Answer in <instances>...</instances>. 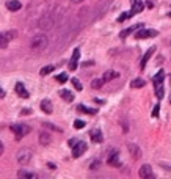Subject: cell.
Masks as SVG:
<instances>
[{"label": "cell", "mask_w": 171, "mask_h": 179, "mask_svg": "<svg viewBox=\"0 0 171 179\" xmlns=\"http://www.w3.org/2000/svg\"><path fill=\"white\" fill-rule=\"evenodd\" d=\"M47 46H49V38H47L46 35H43V33H41V35H36L32 39V49L36 50V52L44 50Z\"/></svg>", "instance_id": "6da1fadb"}, {"label": "cell", "mask_w": 171, "mask_h": 179, "mask_svg": "<svg viewBox=\"0 0 171 179\" xmlns=\"http://www.w3.org/2000/svg\"><path fill=\"white\" fill-rule=\"evenodd\" d=\"M11 132L16 135V140H20V138H24L25 135H28L30 134V126H27V124H13L11 127Z\"/></svg>", "instance_id": "7a4b0ae2"}, {"label": "cell", "mask_w": 171, "mask_h": 179, "mask_svg": "<svg viewBox=\"0 0 171 179\" xmlns=\"http://www.w3.org/2000/svg\"><path fill=\"white\" fill-rule=\"evenodd\" d=\"M32 160V149L24 148L17 153V162L19 165H28V162Z\"/></svg>", "instance_id": "3957f363"}, {"label": "cell", "mask_w": 171, "mask_h": 179, "mask_svg": "<svg viewBox=\"0 0 171 179\" xmlns=\"http://www.w3.org/2000/svg\"><path fill=\"white\" fill-rule=\"evenodd\" d=\"M38 27L39 29H43V30H47V29H52L53 27V19H52V16H49V14H46V16H41L39 19H38Z\"/></svg>", "instance_id": "277c9868"}, {"label": "cell", "mask_w": 171, "mask_h": 179, "mask_svg": "<svg viewBox=\"0 0 171 179\" xmlns=\"http://www.w3.org/2000/svg\"><path fill=\"white\" fill-rule=\"evenodd\" d=\"M152 36H157V32L151 30V29H140L135 33L136 39H145V38H152Z\"/></svg>", "instance_id": "5b68a950"}, {"label": "cell", "mask_w": 171, "mask_h": 179, "mask_svg": "<svg viewBox=\"0 0 171 179\" xmlns=\"http://www.w3.org/2000/svg\"><path fill=\"white\" fill-rule=\"evenodd\" d=\"M107 163L110 165V167H115V168H119V167H121V162H119V154H118V151H116V149H113L112 153H110Z\"/></svg>", "instance_id": "8992f818"}, {"label": "cell", "mask_w": 171, "mask_h": 179, "mask_svg": "<svg viewBox=\"0 0 171 179\" xmlns=\"http://www.w3.org/2000/svg\"><path fill=\"white\" fill-rule=\"evenodd\" d=\"M85 151H86V143L85 141H79L76 146H72V157L74 159H79Z\"/></svg>", "instance_id": "52a82bcc"}, {"label": "cell", "mask_w": 171, "mask_h": 179, "mask_svg": "<svg viewBox=\"0 0 171 179\" xmlns=\"http://www.w3.org/2000/svg\"><path fill=\"white\" fill-rule=\"evenodd\" d=\"M138 176L143 177V179L155 177V174L152 173V168L149 167V165H143V167H140V170H138Z\"/></svg>", "instance_id": "ba28073f"}, {"label": "cell", "mask_w": 171, "mask_h": 179, "mask_svg": "<svg viewBox=\"0 0 171 179\" xmlns=\"http://www.w3.org/2000/svg\"><path fill=\"white\" fill-rule=\"evenodd\" d=\"M127 149H129V153H130V156L134 157V159H140V157H141V149L136 146L135 143H129Z\"/></svg>", "instance_id": "9c48e42d"}, {"label": "cell", "mask_w": 171, "mask_h": 179, "mask_svg": "<svg viewBox=\"0 0 171 179\" xmlns=\"http://www.w3.org/2000/svg\"><path fill=\"white\" fill-rule=\"evenodd\" d=\"M140 29H143V24H138V25H132V27H129V29H126V30H122L121 33H119V38H127L130 33H134V32H138Z\"/></svg>", "instance_id": "30bf717a"}, {"label": "cell", "mask_w": 171, "mask_h": 179, "mask_svg": "<svg viewBox=\"0 0 171 179\" xmlns=\"http://www.w3.org/2000/svg\"><path fill=\"white\" fill-rule=\"evenodd\" d=\"M154 52H155V46H152L151 49H149L145 55H143V58H141V61H140V68H141V69H145V68H146L148 61H149V58L152 57V53H154Z\"/></svg>", "instance_id": "8fae6325"}, {"label": "cell", "mask_w": 171, "mask_h": 179, "mask_svg": "<svg viewBox=\"0 0 171 179\" xmlns=\"http://www.w3.org/2000/svg\"><path fill=\"white\" fill-rule=\"evenodd\" d=\"M90 138H91V141H94V143H102V140H104V135H102V132L99 129H93V130H90Z\"/></svg>", "instance_id": "7c38bea8"}, {"label": "cell", "mask_w": 171, "mask_h": 179, "mask_svg": "<svg viewBox=\"0 0 171 179\" xmlns=\"http://www.w3.org/2000/svg\"><path fill=\"white\" fill-rule=\"evenodd\" d=\"M16 93H17V96H20V98H24V99H27L30 96L28 91H27V88L20 83V82H19V83H16Z\"/></svg>", "instance_id": "4fadbf2b"}, {"label": "cell", "mask_w": 171, "mask_h": 179, "mask_svg": "<svg viewBox=\"0 0 171 179\" xmlns=\"http://www.w3.org/2000/svg\"><path fill=\"white\" fill-rule=\"evenodd\" d=\"M118 77H119V72H116V71H113V69L105 71L104 75H102V79H104L105 82H112L113 79H118Z\"/></svg>", "instance_id": "5bb4252c"}, {"label": "cell", "mask_w": 171, "mask_h": 179, "mask_svg": "<svg viewBox=\"0 0 171 179\" xmlns=\"http://www.w3.org/2000/svg\"><path fill=\"white\" fill-rule=\"evenodd\" d=\"M41 108H43V112L47 113V115H50L53 112V107H52V102L49 99H44L43 102H41Z\"/></svg>", "instance_id": "9a60e30c"}, {"label": "cell", "mask_w": 171, "mask_h": 179, "mask_svg": "<svg viewBox=\"0 0 171 179\" xmlns=\"http://www.w3.org/2000/svg\"><path fill=\"white\" fill-rule=\"evenodd\" d=\"M60 98L64 99L66 102H72L74 101V94L69 91V90H61V91H60Z\"/></svg>", "instance_id": "2e32d148"}, {"label": "cell", "mask_w": 171, "mask_h": 179, "mask_svg": "<svg viewBox=\"0 0 171 179\" xmlns=\"http://www.w3.org/2000/svg\"><path fill=\"white\" fill-rule=\"evenodd\" d=\"M17 177L19 179H36V174L30 173V171H25V170H20L17 171Z\"/></svg>", "instance_id": "e0dca14e"}, {"label": "cell", "mask_w": 171, "mask_h": 179, "mask_svg": "<svg viewBox=\"0 0 171 179\" xmlns=\"http://www.w3.org/2000/svg\"><path fill=\"white\" fill-rule=\"evenodd\" d=\"M6 8H8L10 11H19L20 8H22V3L17 2V0H11V2L6 3Z\"/></svg>", "instance_id": "ac0fdd59"}, {"label": "cell", "mask_w": 171, "mask_h": 179, "mask_svg": "<svg viewBox=\"0 0 171 179\" xmlns=\"http://www.w3.org/2000/svg\"><path fill=\"white\" fill-rule=\"evenodd\" d=\"M143 8H145V5H143L141 0H132V11L134 13H141Z\"/></svg>", "instance_id": "d6986e66"}, {"label": "cell", "mask_w": 171, "mask_h": 179, "mask_svg": "<svg viewBox=\"0 0 171 179\" xmlns=\"http://www.w3.org/2000/svg\"><path fill=\"white\" fill-rule=\"evenodd\" d=\"M77 110H79V112H82V113H88V115H96V113H98V110H96V108H90V107L82 105V104L77 107Z\"/></svg>", "instance_id": "ffe728a7"}, {"label": "cell", "mask_w": 171, "mask_h": 179, "mask_svg": "<svg viewBox=\"0 0 171 179\" xmlns=\"http://www.w3.org/2000/svg\"><path fill=\"white\" fill-rule=\"evenodd\" d=\"M39 143L43 144V146H47V144L50 143V137H49V134L41 132V134H39Z\"/></svg>", "instance_id": "44dd1931"}, {"label": "cell", "mask_w": 171, "mask_h": 179, "mask_svg": "<svg viewBox=\"0 0 171 179\" xmlns=\"http://www.w3.org/2000/svg\"><path fill=\"white\" fill-rule=\"evenodd\" d=\"M163 77H165V72H163V69L162 71H159L155 75H154V79H152V82H154V85H159V83H163Z\"/></svg>", "instance_id": "7402d4cb"}, {"label": "cell", "mask_w": 171, "mask_h": 179, "mask_svg": "<svg viewBox=\"0 0 171 179\" xmlns=\"http://www.w3.org/2000/svg\"><path fill=\"white\" fill-rule=\"evenodd\" d=\"M104 83H105L104 79H93V80H91V86H93L94 90L102 88V85H104Z\"/></svg>", "instance_id": "603a6c76"}, {"label": "cell", "mask_w": 171, "mask_h": 179, "mask_svg": "<svg viewBox=\"0 0 171 179\" xmlns=\"http://www.w3.org/2000/svg\"><path fill=\"white\" fill-rule=\"evenodd\" d=\"M145 85H146V82L143 80V79H135V80L130 82V86L132 88H143Z\"/></svg>", "instance_id": "cb8c5ba5"}, {"label": "cell", "mask_w": 171, "mask_h": 179, "mask_svg": "<svg viewBox=\"0 0 171 179\" xmlns=\"http://www.w3.org/2000/svg\"><path fill=\"white\" fill-rule=\"evenodd\" d=\"M135 14V13L134 11H124V13H122V14L118 17V22H124V20H127V19H130L132 16Z\"/></svg>", "instance_id": "d4e9b609"}, {"label": "cell", "mask_w": 171, "mask_h": 179, "mask_svg": "<svg viewBox=\"0 0 171 179\" xmlns=\"http://www.w3.org/2000/svg\"><path fill=\"white\" fill-rule=\"evenodd\" d=\"M155 86V96L159 99L163 98V94H165V90H163V83H159V85H154Z\"/></svg>", "instance_id": "484cf974"}, {"label": "cell", "mask_w": 171, "mask_h": 179, "mask_svg": "<svg viewBox=\"0 0 171 179\" xmlns=\"http://www.w3.org/2000/svg\"><path fill=\"white\" fill-rule=\"evenodd\" d=\"M2 35H3L6 39H8V41H13V39H14V38L17 36V32H14V30H10V32H3Z\"/></svg>", "instance_id": "4316f807"}, {"label": "cell", "mask_w": 171, "mask_h": 179, "mask_svg": "<svg viewBox=\"0 0 171 179\" xmlns=\"http://www.w3.org/2000/svg\"><path fill=\"white\" fill-rule=\"evenodd\" d=\"M53 69H55V66H52V65H47V66H44L43 69L39 71V74H41V75H47V74H50Z\"/></svg>", "instance_id": "83f0119b"}, {"label": "cell", "mask_w": 171, "mask_h": 179, "mask_svg": "<svg viewBox=\"0 0 171 179\" xmlns=\"http://www.w3.org/2000/svg\"><path fill=\"white\" fill-rule=\"evenodd\" d=\"M57 82H60V83H64V82H68V74H64V72H61V74H58L57 75Z\"/></svg>", "instance_id": "f1b7e54d"}, {"label": "cell", "mask_w": 171, "mask_h": 179, "mask_svg": "<svg viewBox=\"0 0 171 179\" xmlns=\"http://www.w3.org/2000/svg\"><path fill=\"white\" fill-rule=\"evenodd\" d=\"M71 82H72V86L76 88L77 91H82V83H80V80H79V79H76V77H74Z\"/></svg>", "instance_id": "f546056e"}, {"label": "cell", "mask_w": 171, "mask_h": 179, "mask_svg": "<svg viewBox=\"0 0 171 179\" xmlns=\"http://www.w3.org/2000/svg\"><path fill=\"white\" fill-rule=\"evenodd\" d=\"M77 61H79V60H72V58H71V61H69V65H68V68H69L71 71H76L77 68H79V63H77Z\"/></svg>", "instance_id": "4dcf8cb0"}, {"label": "cell", "mask_w": 171, "mask_h": 179, "mask_svg": "<svg viewBox=\"0 0 171 179\" xmlns=\"http://www.w3.org/2000/svg\"><path fill=\"white\" fill-rule=\"evenodd\" d=\"M43 126H44V127H49V129H52V130H57V132H61V129H60L58 126L50 124V123H43Z\"/></svg>", "instance_id": "1f68e13d"}, {"label": "cell", "mask_w": 171, "mask_h": 179, "mask_svg": "<svg viewBox=\"0 0 171 179\" xmlns=\"http://www.w3.org/2000/svg\"><path fill=\"white\" fill-rule=\"evenodd\" d=\"M74 127H76V129H82V127H85V121H82V120H76V121H74Z\"/></svg>", "instance_id": "d6a6232c"}, {"label": "cell", "mask_w": 171, "mask_h": 179, "mask_svg": "<svg viewBox=\"0 0 171 179\" xmlns=\"http://www.w3.org/2000/svg\"><path fill=\"white\" fill-rule=\"evenodd\" d=\"M159 110H160V105L155 104L154 108H152V116H154V118H157V116H159Z\"/></svg>", "instance_id": "836d02e7"}, {"label": "cell", "mask_w": 171, "mask_h": 179, "mask_svg": "<svg viewBox=\"0 0 171 179\" xmlns=\"http://www.w3.org/2000/svg\"><path fill=\"white\" fill-rule=\"evenodd\" d=\"M0 41H2V43H0V46H2V49H5V47L8 46V39H6V38L2 35V36H0Z\"/></svg>", "instance_id": "e575fe53"}, {"label": "cell", "mask_w": 171, "mask_h": 179, "mask_svg": "<svg viewBox=\"0 0 171 179\" xmlns=\"http://www.w3.org/2000/svg\"><path fill=\"white\" fill-rule=\"evenodd\" d=\"M99 167H100V162H99V160H94V162H91V165H90L91 170H98Z\"/></svg>", "instance_id": "d590c367"}, {"label": "cell", "mask_w": 171, "mask_h": 179, "mask_svg": "<svg viewBox=\"0 0 171 179\" xmlns=\"http://www.w3.org/2000/svg\"><path fill=\"white\" fill-rule=\"evenodd\" d=\"M71 58H72V60H79V58H80V50H79V49H74Z\"/></svg>", "instance_id": "8d00e7d4"}, {"label": "cell", "mask_w": 171, "mask_h": 179, "mask_svg": "<svg viewBox=\"0 0 171 179\" xmlns=\"http://www.w3.org/2000/svg\"><path fill=\"white\" fill-rule=\"evenodd\" d=\"M77 143H79V140H76V138H71L69 141H68V144H69V146H76Z\"/></svg>", "instance_id": "74e56055"}, {"label": "cell", "mask_w": 171, "mask_h": 179, "mask_svg": "<svg viewBox=\"0 0 171 179\" xmlns=\"http://www.w3.org/2000/svg\"><path fill=\"white\" fill-rule=\"evenodd\" d=\"M28 113H32V110H28V108H25V110L20 112V115H28Z\"/></svg>", "instance_id": "f35d334b"}, {"label": "cell", "mask_w": 171, "mask_h": 179, "mask_svg": "<svg viewBox=\"0 0 171 179\" xmlns=\"http://www.w3.org/2000/svg\"><path fill=\"white\" fill-rule=\"evenodd\" d=\"M91 65H94V61H85V63H83L85 68H86V66H91Z\"/></svg>", "instance_id": "ab89813d"}, {"label": "cell", "mask_w": 171, "mask_h": 179, "mask_svg": "<svg viewBox=\"0 0 171 179\" xmlns=\"http://www.w3.org/2000/svg\"><path fill=\"white\" fill-rule=\"evenodd\" d=\"M47 167H49L50 170H55L57 167H55V163H47Z\"/></svg>", "instance_id": "60d3db41"}, {"label": "cell", "mask_w": 171, "mask_h": 179, "mask_svg": "<svg viewBox=\"0 0 171 179\" xmlns=\"http://www.w3.org/2000/svg\"><path fill=\"white\" fill-rule=\"evenodd\" d=\"M74 3H80V2H83V0H72Z\"/></svg>", "instance_id": "b9f144b4"}, {"label": "cell", "mask_w": 171, "mask_h": 179, "mask_svg": "<svg viewBox=\"0 0 171 179\" xmlns=\"http://www.w3.org/2000/svg\"><path fill=\"white\" fill-rule=\"evenodd\" d=\"M170 83H171V74H170Z\"/></svg>", "instance_id": "7bdbcfd3"}, {"label": "cell", "mask_w": 171, "mask_h": 179, "mask_svg": "<svg viewBox=\"0 0 171 179\" xmlns=\"http://www.w3.org/2000/svg\"><path fill=\"white\" fill-rule=\"evenodd\" d=\"M170 102H171V98H170Z\"/></svg>", "instance_id": "ee69618b"}]
</instances>
